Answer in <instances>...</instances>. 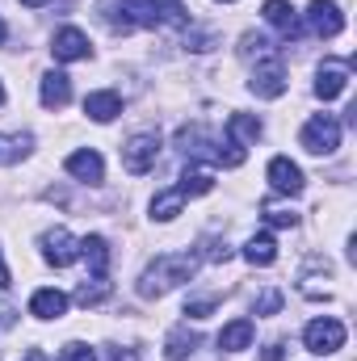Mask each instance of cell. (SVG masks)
Returning <instances> with one entry per match:
<instances>
[{
  "mask_svg": "<svg viewBox=\"0 0 357 361\" xmlns=\"http://www.w3.org/2000/svg\"><path fill=\"white\" fill-rule=\"evenodd\" d=\"M80 257L89 261V269L97 273V277H105V265H109V244H105L101 235H85V240H80Z\"/></svg>",
  "mask_w": 357,
  "mask_h": 361,
  "instance_id": "cell-21",
  "label": "cell"
},
{
  "mask_svg": "<svg viewBox=\"0 0 357 361\" xmlns=\"http://www.w3.org/2000/svg\"><path fill=\"white\" fill-rule=\"evenodd\" d=\"M177 189H181V197H202V193H210V189H214V177H210V173H202V169H185Z\"/></svg>",
  "mask_w": 357,
  "mask_h": 361,
  "instance_id": "cell-25",
  "label": "cell"
},
{
  "mask_svg": "<svg viewBox=\"0 0 357 361\" xmlns=\"http://www.w3.org/2000/svg\"><path fill=\"white\" fill-rule=\"evenodd\" d=\"M282 307V294L277 290H269V294H261V302H257V315H273Z\"/></svg>",
  "mask_w": 357,
  "mask_h": 361,
  "instance_id": "cell-31",
  "label": "cell"
},
{
  "mask_svg": "<svg viewBox=\"0 0 357 361\" xmlns=\"http://www.w3.org/2000/svg\"><path fill=\"white\" fill-rule=\"evenodd\" d=\"M248 89L257 92V97H265V101L282 97V92H286V63H282L277 55H265V59L253 68V80H248Z\"/></svg>",
  "mask_w": 357,
  "mask_h": 361,
  "instance_id": "cell-7",
  "label": "cell"
},
{
  "mask_svg": "<svg viewBox=\"0 0 357 361\" xmlns=\"http://www.w3.org/2000/svg\"><path fill=\"white\" fill-rule=\"evenodd\" d=\"M0 105H4V85H0Z\"/></svg>",
  "mask_w": 357,
  "mask_h": 361,
  "instance_id": "cell-38",
  "label": "cell"
},
{
  "mask_svg": "<svg viewBox=\"0 0 357 361\" xmlns=\"http://www.w3.org/2000/svg\"><path fill=\"white\" fill-rule=\"evenodd\" d=\"M198 269V257L193 252H169V257H156L143 277H139V298H164L169 290H177L181 281H189Z\"/></svg>",
  "mask_w": 357,
  "mask_h": 361,
  "instance_id": "cell-2",
  "label": "cell"
},
{
  "mask_svg": "<svg viewBox=\"0 0 357 361\" xmlns=\"http://www.w3.org/2000/svg\"><path fill=\"white\" fill-rule=\"evenodd\" d=\"M21 4H30V8H42V4H51V0H21Z\"/></svg>",
  "mask_w": 357,
  "mask_h": 361,
  "instance_id": "cell-35",
  "label": "cell"
},
{
  "mask_svg": "<svg viewBox=\"0 0 357 361\" xmlns=\"http://www.w3.org/2000/svg\"><path fill=\"white\" fill-rule=\"evenodd\" d=\"M298 143H303L311 156H332V152L341 147V122H337L332 114H315V118L303 126Z\"/></svg>",
  "mask_w": 357,
  "mask_h": 361,
  "instance_id": "cell-3",
  "label": "cell"
},
{
  "mask_svg": "<svg viewBox=\"0 0 357 361\" xmlns=\"http://www.w3.org/2000/svg\"><path fill=\"white\" fill-rule=\"evenodd\" d=\"M202 345V336L198 332H189L185 324L181 328H173L169 336H164V357L169 361H185V357H193V349Z\"/></svg>",
  "mask_w": 357,
  "mask_h": 361,
  "instance_id": "cell-17",
  "label": "cell"
},
{
  "mask_svg": "<svg viewBox=\"0 0 357 361\" xmlns=\"http://www.w3.org/2000/svg\"><path fill=\"white\" fill-rule=\"evenodd\" d=\"M34 147V135H0V164H17L25 160Z\"/></svg>",
  "mask_w": 357,
  "mask_h": 361,
  "instance_id": "cell-24",
  "label": "cell"
},
{
  "mask_svg": "<svg viewBox=\"0 0 357 361\" xmlns=\"http://www.w3.org/2000/svg\"><path fill=\"white\" fill-rule=\"evenodd\" d=\"M0 42H4V21H0Z\"/></svg>",
  "mask_w": 357,
  "mask_h": 361,
  "instance_id": "cell-37",
  "label": "cell"
},
{
  "mask_svg": "<svg viewBox=\"0 0 357 361\" xmlns=\"http://www.w3.org/2000/svg\"><path fill=\"white\" fill-rule=\"evenodd\" d=\"M253 139H261V118H257V114H231V118H227V139H223V143L244 147V143H253Z\"/></svg>",
  "mask_w": 357,
  "mask_h": 361,
  "instance_id": "cell-16",
  "label": "cell"
},
{
  "mask_svg": "<svg viewBox=\"0 0 357 361\" xmlns=\"http://www.w3.org/2000/svg\"><path fill=\"white\" fill-rule=\"evenodd\" d=\"M214 307H219V298H193V302L185 307V315H193V319H206Z\"/></svg>",
  "mask_w": 357,
  "mask_h": 361,
  "instance_id": "cell-30",
  "label": "cell"
},
{
  "mask_svg": "<svg viewBox=\"0 0 357 361\" xmlns=\"http://www.w3.org/2000/svg\"><path fill=\"white\" fill-rule=\"evenodd\" d=\"M303 341H307V349H311V353L328 357V353H337V349L345 345V324H341V319H332V315L311 319V324H307V332H303Z\"/></svg>",
  "mask_w": 357,
  "mask_h": 361,
  "instance_id": "cell-5",
  "label": "cell"
},
{
  "mask_svg": "<svg viewBox=\"0 0 357 361\" xmlns=\"http://www.w3.org/2000/svg\"><path fill=\"white\" fill-rule=\"evenodd\" d=\"M265 223H269V227H294V223H298V214H294V210H277V206H265Z\"/></svg>",
  "mask_w": 357,
  "mask_h": 361,
  "instance_id": "cell-28",
  "label": "cell"
},
{
  "mask_svg": "<svg viewBox=\"0 0 357 361\" xmlns=\"http://www.w3.org/2000/svg\"><path fill=\"white\" fill-rule=\"evenodd\" d=\"M202 257H206L210 265H227V261H231V248H227V240H210V235H206V240H202Z\"/></svg>",
  "mask_w": 357,
  "mask_h": 361,
  "instance_id": "cell-27",
  "label": "cell"
},
{
  "mask_svg": "<svg viewBox=\"0 0 357 361\" xmlns=\"http://www.w3.org/2000/svg\"><path fill=\"white\" fill-rule=\"evenodd\" d=\"M286 357V345L282 341H269L265 349H261V361H282Z\"/></svg>",
  "mask_w": 357,
  "mask_h": 361,
  "instance_id": "cell-32",
  "label": "cell"
},
{
  "mask_svg": "<svg viewBox=\"0 0 357 361\" xmlns=\"http://www.w3.org/2000/svg\"><path fill=\"white\" fill-rule=\"evenodd\" d=\"M349 85V63L345 59H328L324 68H320V76H315V97H324V101H332V97H341Z\"/></svg>",
  "mask_w": 357,
  "mask_h": 361,
  "instance_id": "cell-12",
  "label": "cell"
},
{
  "mask_svg": "<svg viewBox=\"0 0 357 361\" xmlns=\"http://www.w3.org/2000/svg\"><path fill=\"white\" fill-rule=\"evenodd\" d=\"M227 4H231V0H227Z\"/></svg>",
  "mask_w": 357,
  "mask_h": 361,
  "instance_id": "cell-39",
  "label": "cell"
},
{
  "mask_svg": "<svg viewBox=\"0 0 357 361\" xmlns=\"http://www.w3.org/2000/svg\"><path fill=\"white\" fill-rule=\"evenodd\" d=\"M59 361H97V353H92L89 345L72 341V345H63V353H59Z\"/></svg>",
  "mask_w": 357,
  "mask_h": 361,
  "instance_id": "cell-29",
  "label": "cell"
},
{
  "mask_svg": "<svg viewBox=\"0 0 357 361\" xmlns=\"http://www.w3.org/2000/svg\"><path fill=\"white\" fill-rule=\"evenodd\" d=\"M68 311V294L63 290H34L30 298V315L34 319H59Z\"/></svg>",
  "mask_w": 357,
  "mask_h": 361,
  "instance_id": "cell-14",
  "label": "cell"
},
{
  "mask_svg": "<svg viewBox=\"0 0 357 361\" xmlns=\"http://www.w3.org/2000/svg\"><path fill=\"white\" fill-rule=\"evenodd\" d=\"M269 185L277 189V193H303V169L290 160V156H273L269 160Z\"/></svg>",
  "mask_w": 357,
  "mask_h": 361,
  "instance_id": "cell-10",
  "label": "cell"
},
{
  "mask_svg": "<svg viewBox=\"0 0 357 361\" xmlns=\"http://www.w3.org/2000/svg\"><path fill=\"white\" fill-rule=\"evenodd\" d=\"M38 248H42L47 265H55V269H63V265H72V261L80 257V240H72L68 227H51V231H42Z\"/></svg>",
  "mask_w": 357,
  "mask_h": 361,
  "instance_id": "cell-6",
  "label": "cell"
},
{
  "mask_svg": "<svg viewBox=\"0 0 357 361\" xmlns=\"http://www.w3.org/2000/svg\"><path fill=\"white\" fill-rule=\"evenodd\" d=\"M13 286V277H8V265H4V252H0V290H8Z\"/></svg>",
  "mask_w": 357,
  "mask_h": 361,
  "instance_id": "cell-34",
  "label": "cell"
},
{
  "mask_svg": "<svg viewBox=\"0 0 357 361\" xmlns=\"http://www.w3.org/2000/svg\"><path fill=\"white\" fill-rule=\"evenodd\" d=\"M177 152L189 156V160H214V164H219V147H214V139L206 135V126H198V122L177 130Z\"/></svg>",
  "mask_w": 357,
  "mask_h": 361,
  "instance_id": "cell-8",
  "label": "cell"
},
{
  "mask_svg": "<svg viewBox=\"0 0 357 361\" xmlns=\"http://www.w3.org/2000/svg\"><path fill=\"white\" fill-rule=\"evenodd\" d=\"M38 97H42V105H47V109H63V105L72 101V80H68L63 72H47Z\"/></svg>",
  "mask_w": 357,
  "mask_h": 361,
  "instance_id": "cell-15",
  "label": "cell"
},
{
  "mask_svg": "<svg viewBox=\"0 0 357 361\" xmlns=\"http://www.w3.org/2000/svg\"><path fill=\"white\" fill-rule=\"evenodd\" d=\"M156 156H160V135H156V130H139V135H131L126 147H122V164H126V173H135V177H143L147 169H156Z\"/></svg>",
  "mask_w": 357,
  "mask_h": 361,
  "instance_id": "cell-4",
  "label": "cell"
},
{
  "mask_svg": "<svg viewBox=\"0 0 357 361\" xmlns=\"http://www.w3.org/2000/svg\"><path fill=\"white\" fill-rule=\"evenodd\" d=\"M253 332H257L253 319H231V324L219 332V349H223V353H240V349L253 345Z\"/></svg>",
  "mask_w": 357,
  "mask_h": 361,
  "instance_id": "cell-18",
  "label": "cell"
},
{
  "mask_svg": "<svg viewBox=\"0 0 357 361\" xmlns=\"http://www.w3.org/2000/svg\"><path fill=\"white\" fill-rule=\"evenodd\" d=\"M63 169H68L76 180H89V185H101V180H105V160H101L92 147H85V152H72V156L63 160Z\"/></svg>",
  "mask_w": 357,
  "mask_h": 361,
  "instance_id": "cell-13",
  "label": "cell"
},
{
  "mask_svg": "<svg viewBox=\"0 0 357 361\" xmlns=\"http://www.w3.org/2000/svg\"><path fill=\"white\" fill-rule=\"evenodd\" d=\"M185 4L181 0H118V4H101V21L114 34H131L139 25L156 30V25H185Z\"/></svg>",
  "mask_w": 357,
  "mask_h": 361,
  "instance_id": "cell-1",
  "label": "cell"
},
{
  "mask_svg": "<svg viewBox=\"0 0 357 361\" xmlns=\"http://www.w3.org/2000/svg\"><path fill=\"white\" fill-rule=\"evenodd\" d=\"M105 298H109V281H105V277H97V273H92L89 281L76 290V302H85V307H97V302H105Z\"/></svg>",
  "mask_w": 357,
  "mask_h": 361,
  "instance_id": "cell-26",
  "label": "cell"
},
{
  "mask_svg": "<svg viewBox=\"0 0 357 361\" xmlns=\"http://www.w3.org/2000/svg\"><path fill=\"white\" fill-rule=\"evenodd\" d=\"M265 21L273 30H282L286 38L298 34V13H294V4H286V0H265Z\"/></svg>",
  "mask_w": 357,
  "mask_h": 361,
  "instance_id": "cell-20",
  "label": "cell"
},
{
  "mask_svg": "<svg viewBox=\"0 0 357 361\" xmlns=\"http://www.w3.org/2000/svg\"><path fill=\"white\" fill-rule=\"evenodd\" d=\"M307 25L320 34V38H337L345 30V13L332 4V0H311L307 4Z\"/></svg>",
  "mask_w": 357,
  "mask_h": 361,
  "instance_id": "cell-9",
  "label": "cell"
},
{
  "mask_svg": "<svg viewBox=\"0 0 357 361\" xmlns=\"http://www.w3.org/2000/svg\"><path fill=\"white\" fill-rule=\"evenodd\" d=\"M85 114L92 122H114L122 114V97L118 92H89L85 97Z\"/></svg>",
  "mask_w": 357,
  "mask_h": 361,
  "instance_id": "cell-19",
  "label": "cell"
},
{
  "mask_svg": "<svg viewBox=\"0 0 357 361\" xmlns=\"http://www.w3.org/2000/svg\"><path fill=\"white\" fill-rule=\"evenodd\" d=\"M181 206H185L181 189H164V193L152 197V219H156V223H173V219L181 214Z\"/></svg>",
  "mask_w": 357,
  "mask_h": 361,
  "instance_id": "cell-22",
  "label": "cell"
},
{
  "mask_svg": "<svg viewBox=\"0 0 357 361\" xmlns=\"http://www.w3.org/2000/svg\"><path fill=\"white\" fill-rule=\"evenodd\" d=\"M51 51H55V59H59V63H76V59H89V38H85L76 25H63V30L55 34Z\"/></svg>",
  "mask_w": 357,
  "mask_h": 361,
  "instance_id": "cell-11",
  "label": "cell"
},
{
  "mask_svg": "<svg viewBox=\"0 0 357 361\" xmlns=\"http://www.w3.org/2000/svg\"><path fill=\"white\" fill-rule=\"evenodd\" d=\"M25 361H42V353H30V357H25Z\"/></svg>",
  "mask_w": 357,
  "mask_h": 361,
  "instance_id": "cell-36",
  "label": "cell"
},
{
  "mask_svg": "<svg viewBox=\"0 0 357 361\" xmlns=\"http://www.w3.org/2000/svg\"><path fill=\"white\" fill-rule=\"evenodd\" d=\"M109 361H139L135 349H109Z\"/></svg>",
  "mask_w": 357,
  "mask_h": 361,
  "instance_id": "cell-33",
  "label": "cell"
},
{
  "mask_svg": "<svg viewBox=\"0 0 357 361\" xmlns=\"http://www.w3.org/2000/svg\"><path fill=\"white\" fill-rule=\"evenodd\" d=\"M244 261L248 265H273L277 261V244H273V235H253L248 244H244Z\"/></svg>",
  "mask_w": 357,
  "mask_h": 361,
  "instance_id": "cell-23",
  "label": "cell"
}]
</instances>
